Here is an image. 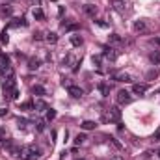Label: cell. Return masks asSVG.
Returning a JSON list of instances; mask_svg holds the SVG:
<instances>
[{
  "instance_id": "6da1fadb",
  "label": "cell",
  "mask_w": 160,
  "mask_h": 160,
  "mask_svg": "<svg viewBox=\"0 0 160 160\" xmlns=\"http://www.w3.org/2000/svg\"><path fill=\"white\" fill-rule=\"evenodd\" d=\"M4 97L8 101H17L19 89H17V84H15V77L13 78H6V82H4Z\"/></svg>"
},
{
  "instance_id": "7a4b0ae2",
  "label": "cell",
  "mask_w": 160,
  "mask_h": 160,
  "mask_svg": "<svg viewBox=\"0 0 160 160\" xmlns=\"http://www.w3.org/2000/svg\"><path fill=\"white\" fill-rule=\"evenodd\" d=\"M106 121H110V123H119L121 121V110L119 106H112V108H108V112H106Z\"/></svg>"
},
{
  "instance_id": "3957f363",
  "label": "cell",
  "mask_w": 160,
  "mask_h": 160,
  "mask_svg": "<svg viewBox=\"0 0 160 160\" xmlns=\"http://www.w3.org/2000/svg\"><path fill=\"white\" fill-rule=\"evenodd\" d=\"M116 101H118V104H119V106L130 104V102H132V95H130L127 89H119V91H118V95H116Z\"/></svg>"
},
{
  "instance_id": "277c9868",
  "label": "cell",
  "mask_w": 160,
  "mask_h": 160,
  "mask_svg": "<svg viewBox=\"0 0 160 160\" xmlns=\"http://www.w3.org/2000/svg\"><path fill=\"white\" fill-rule=\"evenodd\" d=\"M134 32H136V34H147V32H149V24H147V21H145V19L136 21V22H134Z\"/></svg>"
},
{
  "instance_id": "5b68a950",
  "label": "cell",
  "mask_w": 160,
  "mask_h": 160,
  "mask_svg": "<svg viewBox=\"0 0 160 160\" xmlns=\"http://www.w3.org/2000/svg\"><path fill=\"white\" fill-rule=\"evenodd\" d=\"M67 93H69L71 97H75V99H80V97L84 95V89L78 88V86H75V84H71V86L67 88Z\"/></svg>"
},
{
  "instance_id": "8992f818",
  "label": "cell",
  "mask_w": 160,
  "mask_h": 160,
  "mask_svg": "<svg viewBox=\"0 0 160 160\" xmlns=\"http://www.w3.org/2000/svg\"><path fill=\"white\" fill-rule=\"evenodd\" d=\"M112 78L116 80V82H125V84H127V82H132V78H130L128 73H114Z\"/></svg>"
},
{
  "instance_id": "52a82bcc",
  "label": "cell",
  "mask_w": 160,
  "mask_h": 160,
  "mask_svg": "<svg viewBox=\"0 0 160 160\" xmlns=\"http://www.w3.org/2000/svg\"><path fill=\"white\" fill-rule=\"evenodd\" d=\"M97 11H99V9H97V6H95V4H86V6H84V13H86L88 17H93V19H95Z\"/></svg>"
},
{
  "instance_id": "ba28073f",
  "label": "cell",
  "mask_w": 160,
  "mask_h": 160,
  "mask_svg": "<svg viewBox=\"0 0 160 160\" xmlns=\"http://www.w3.org/2000/svg\"><path fill=\"white\" fill-rule=\"evenodd\" d=\"M147 84H134L132 86V93L134 95H143V93H147Z\"/></svg>"
},
{
  "instance_id": "9c48e42d",
  "label": "cell",
  "mask_w": 160,
  "mask_h": 160,
  "mask_svg": "<svg viewBox=\"0 0 160 160\" xmlns=\"http://www.w3.org/2000/svg\"><path fill=\"white\" fill-rule=\"evenodd\" d=\"M102 56L108 58V60H116V58H118V52H116L112 47H104V48H102Z\"/></svg>"
},
{
  "instance_id": "30bf717a",
  "label": "cell",
  "mask_w": 160,
  "mask_h": 160,
  "mask_svg": "<svg viewBox=\"0 0 160 160\" xmlns=\"http://www.w3.org/2000/svg\"><path fill=\"white\" fill-rule=\"evenodd\" d=\"M69 41H71L73 47H82L84 45V39H82V36H78V34H71Z\"/></svg>"
},
{
  "instance_id": "8fae6325",
  "label": "cell",
  "mask_w": 160,
  "mask_h": 160,
  "mask_svg": "<svg viewBox=\"0 0 160 160\" xmlns=\"http://www.w3.org/2000/svg\"><path fill=\"white\" fill-rule=\"evenodd\" d=\"M28 149H30V160H38L41 157V149L39 147H36V145H28Z\"/></svg>"
},
{
  "instance_id": "7c38bea8",
  "label": "cell",
  "mask_w": 160,
  "mask_h": 160,
  "mask_svg": "<svg viewBox=\"0 0 160 160\" xmlns=\"http://www.w3.org/2000/svg\"><path fill=\"white\" fill-rule=\"evenodd\" d=\"M11 13H13V9H11V6H8V4H4V6L0 8V15H2L4 19H9V17H11Z\"/></svg>"
},
{
  "instance_id": "4fadbf2b",
  "label": "cell",
  "mask_w": 160,
  "mask_h": 160,
  "mask_svg": "<svg viewBox=\"0 0 160 160\" xmlns=\"http://www.w3.org/2000/svg\"><path fill=\"white\" fill-rule=\"evenodd\" d=\"M32 93H34V95H39V97H43V95H47V89H45L41 84H36V86H32Z\"/></svg>"
},
{
  "instance_id": "5bb4252c",
  "label": "cell",
  "mask_w": 160,
  "mask_h": 160,
  "mask_svg": "<svg viewBox=\"0 0 160 160\" xmlns=\"http://www.w3.org/2000/svg\"><path fill=\"white\" fill-rule=\"evenodd\" d=\"M34 106H36L38 112H45V110H48V104H47L45 101H41V99H38V101L34 102Z\"/></svg>"
},
{
  "instance_id": "9a60e30c",
  "label": "cell",
  "mask_w": 160,
  "mask_h": 160,
  "mask_svg": "<svg viewBox=\"0 0 160 160\" xmlns=\"http://www.w3.org/2000/svg\"><path fill=\"white\" fill-rule=\"evenodd\" d=\"M149 60H151V63H153V65H160V50L151 52V54H149Z\"/></svg>"
},
{
  "instance_id": "2e32d148",
  "label": "cell",
  "mask_w": 160,
  "mask_h": 160,
  "mask_svg": "<svg viewBox=\"0 0 160 160\" xmlns=\"http://www.w3.org/2000/svg\"><path fill=\"white\" fill-rule=\"evenodd\" d=\"M108 41H110V45H121L123 43V38L118 36V34H110L108 36Z\"/></svg>"
},
{
  "instance_id": "e0dca14e",
  "label": "cell",
  "mask_w": 160,
  "mask_h": 160,
  "mask_svg": "<svg viewBox=\"0 0 160 160\" xmlns=\"http://www.w3.org/2000/svg\"><path fill=\"white\" fill-rule=\"evenodd\" d=\"M9 26H11V28H19V26H26V21H24L22 17H21V19H13V21L9 22Z\"/></svg>"
},
{
  "instance_id": "ac0fdd59",
  "label": "cell",
  "mask_w": 160,
  "mask_h": 160,
  "mask_svg": "<svg viewBox=\"0 0 160 160\" xmlns=\"http://www.w3.org/2000/svg\"><path fill=\"white\" fill-rule=\"evenodd\" d=\"M84 130H95V127H97V123L95 121H82V125H80Z\"/></svg>"
},
{
  "instance_id": "d6986e66",
  "label": "cell",
  "mask_w": 160,
  "mask_h": 160,
  "mask_svg": "<svg viewBox=\"0 0 160 160\" xmlns=\"http://www.w3.org/2000/svg\"><path fill=\"white\" fill-rule=\"evenodd\" d=\"M39 65H41V62L38 58H30V60H28V69L34 71V69H39Z\"/></svg>"
},
{
  "instance_id": "ffe728a7",
  "label": "cell",
  "mask_w": 160,
  "mask_h": 160,
  "mask_svg": "<svg viewBox=\"0 0 160 160\" xmlns=\"http://www.w3.org/2000/svg\"><path fill=\"white\" fill-rule=\"evenodd\" d=\"M21 160H30V149H28V145H24V147H21Z\"/></svg>"
},
{
  "instance_id": "44dd1931",
  "label": "cell",
  "mask_w": 160,
  "mask_h": 160,
  "mask_svg": "<svg viewBox=\"0 0 160 160\" xmlns=\"http://www.w3.org/2000/svg\"><path fill=\"white\" fill-rule=\"evenodd\" d=\"M32 13H34V19H36V21H43V19H45V13H43L41 8H34Z\"/></svg>"
},
{
  "instance_id": "7402d4cb",
  "label": "cell",
  "mask_w": 160,
  "mask_h": 160,
  "mask_svg": "<svg viewBox=\"0 0 160 160\" xmlns=\"http://www.w3.org/2000/svg\"><path fill=\"white\" fill-rule=\"evenodd\" d=\"M62 26H63L67 32H75V30H78V24H77V22H63Z\"/></svg>"
},
{
  "instance_id": "603a6c76",
  "label": "cell",
  "mask_w": 160,
  "mask_h": 160,
  "mask_svg": "<svg viewBox=\"0 0 160 160\" xmlns=\"http://www.w3.org/2000/svg\"><path fill=\"white\" fill-rule=\"evenodd\" d=\"M45 39H47V43H50V45H56V43H58V36H56L54 32H48Z\"/></svg>"
},
{
  "instance_id": "cb8c5ba5",
  "label": "cell",
  "mask_w": 160,
  "mask_h": 160,
  "mask_svg": "<svg viewBox=\"0 0 160 160\" xmlns=\"http://www.w3.org/2000/svg\"><path fill=\"white\" fill-rule=\"evenodd\" d=\"M112 6H114L118 11H123V9H125V2H123V0H112Z\"/></svg>"
},
{
  "instance_id": "d4e9b609",
  "label": "cell",
  "mask_w": 160,
  "mask_h": 160,
  "mask_svg": "<svg viewBox=\"0 0 160 160\" xmlns=\"http://www.w3.org/2000/svg\"><path fill=\"white\" fill-rule=\"evenodd\" d=\"M99 91H101L104 97H108V95H110V88H108L106 84H99Z\"/></svg>"
},
{
  "instance_id": "484cf974",
  "label": "cell",
  "mask_w": 160,
  "mask_h": 160,
  "mask_svg": "<svg viewBox=\"0 0 160 160\" xmlns=\"http://www.w3.org/2000/svg\"><path fill=\"white\" fill-rule=\"evenodd\" d=\"M21 110H36V106H34V102L26 101V102H22V104H21Z\"/></svg>"
},
{
  "instance_id": "4316f807",
  "label": "cell",
  "mask_w": 160,
  "mask_h": 160,
  "mask_svg": "<svg viewBox=\"0 0 160 160\" xmlns=\"http://www.w3.org/2000/svg\"><path fill=\"white\" fill-rule=\"evenodd\" d=\"M54 118H56V110L48 108V110H47V121H52Z\"/></svg>"
},
{
  "instance_id": "83f0119b",
  "label": "cell",
  "mask_w": 160,
  "mask_h": 160,
  "mask_svg": "<svg viewBox=\"0 0 160 160\" xmlns=\"http://www.w3.org/2000/svg\"><path fill=\"white\" fill-rule=\"evenodd\" d=\"M8 41H9V38H8V32L4 30V32L0 34V43H2V45H8Z\"/></svg>"
},
{
  "instance_id": "f1b7e54d",
  "label": "cell",
  "mask_w": 160,
  "mask_h": 160,
  "mask_svg": "<svg viewBox=\"0 0 160 160\" xmlns=\"http://www.w3.org/2000/svg\"><path fill=\"white\" fill-rule=\"evenodd\" d=\"M91 60H93V63H95V65H99V67H101V63H102V54H97V56H93Z\"/></svg>"
},
{
  "instance_id": "f546056e",
  "label": "cell",
  "mask_w": 160,
  "mask_h": 160,
  "mask_svg": "<svg viewBox=\"0 0 160 160\" xmlns=\"http://www.w3.org/2000/svg\"><path fill=\"white\" fill-rule=\"evenodd\" d=\"M86 140H88V138H86V136H84V134H78V136H77V138H75V143H77V145H82V143H84V142H86Z\"/></svg>"
},
{
  "instance_id": "4dcf8cb0",
  "label": "cell",
  "mask_w": 160,
  "mask_h": 160,
  "mask_svg": "<svg viewBox=\"0 0 160 160\" xmlns=\"http://www.w3.org/2000/svg\"><path fill=\"white\" fill-rule=\"evenodd\" d=\"M36 128H38V132H43V130H45V121L43 119L38 121V123H36Z\"/></svg>"
},
{
  "instance_id": "1f68e13d",
  "label": "cell",
  "mask_w": 160,
  "mask_h": 160,
  "mask_svg": "<svg viewBox=\"0 0 160 160\" xmlns=\"http://www.w3.org/2000/svg\"><path fill=\"white\" fill-rule=\"evenodd\" d=\"M110 140H112V143H114V147H116V149H123V145L118 142V138H110Z\"/></svg>"
},
{
  "instance_id": "d6a6232c",
  "label": "cell",
  "mask_w": 160,
  "mask_h": 160,
  "mask_svg": "<svg viewBox=\"0 0 160 160\" xmlns=\"http://www.w3.org/2000/svg\"><path fill=\"white\" fill-rule=\"evenodd\" d=\"M34 39H36V41L43 39V34H41V32H36V34H34Z\"/></svg>"
},
{
  "instance_id": "836d02e7",
  "label": "cell",
  "mask_w": 160,
  "mask_h": 160,
  "mask_svg": "<svg viewBox=\"0 0 160 160\" xmlns=\"http://www.w3.org/2000/svg\"><path fill=\"white\" fill-rule=\"evenodd\" d=\"M26 127V119H19V128H24Z\"/></svg>"
},
{
  "instance_id": "e575fe53",
  "label": "cell",
  "mask_w": 160,
  "mask_h": 160,
  "mask_svg": "<svg viewBox=\"0 0 160 160\" xmlns=\"http://www.w3.org/2000/svg\"><path fill=\"white\" fill-rule=\"evenodd\" d=\"M153 140H155V142H160V130H157V132H155V136H153Z\"/></svg>"
},
{
  "instance_id": "d590c367",
  "label": "cell",
  "mask_w": 160,
  "mask_h": 160,
  "mask_svg": "<svg viewBox=\"0 0 160 160\" xmlns=\"http://www.w3.org/2000/svg\"><path fill=\"white\" fill-rule=\"evenodd\" d=\"M4 116H8V110H4V108H0V118H4Z\"/></svg>"
},
{
  "instance_id": "8d00e7d4",
  "label": "cell",
  "mask_w": 160,
  "mask_h": 160,
  "mask_svg": "<svg viewBox=\"0 0 160 160\" xmlns=\"http://www.w3.org/2000/svg\"><path fill=\"white\" fill-rule=\"evenodd\" d=\"M97 24H99L101 28H106V22H102V21H97Z\"/></svg>"
},
{
  "instance_id": "74e56055",
  "label": "cell",
  "mask_w": 160,
  "mask_h": 160,
  "mask_svg": "<svg viewBox=\"0 0 160 160\" xmlns=\"http://www.w3.org/2000/svg\"><path fill=\"white\" fill-rule=\"evenodd\" d=\"M153 41H155V43H157V45H158V47H160V38H155V39H153Z\"/></svg>"
},
{
  "instance_id": "f35d334b",
  "label": "cell",
  "mask_w": 160,
  "mask_h": 160,
  "mask_svg": "<svg viewBox=\"0 0 160 160\" xmlns=\"http://www.w3.org/2000/svg\"><path fill=\"white\" fill-rule=\"evenodd\" d=\"M112 160H123L121 157H112Z\"/></svg>"
},
{
  "instance_id": "ab89813d",
  "label": "cell",
  "mask_w": 160,
  "mask_h": 160,
  "mask_svg": "<svg viewBox=\"0 0 160 160\" xmlns=\"http://www.w3.org/2000/svg\"><path fill=\"white\" fill-rule=\"evenodd\" d=\"M2 58H4V52H2V50H0V62H2Z\"/></svg>"
},
{
  "instance_id": "60d3db41",
  "label": "cell",
  "mask_w": 160,
  "mask_h": 160,
  "mask_svg": "<svg viewBox=\"0 0 160 160\" xmlns=\"http://www.w3.org/2000/svg\"><path fill=\"white\" fill-rule=\"evenodd\" d=\"M6 2H13V0H6Z\"/></svg>"
},
{
  "instance_id": "b9f144b4",
  "label": "cell",
  "mask_w": 160,
  "mask_h": 160,
  "mask_svg": "<svg viewBox=\"0 0 160 160\" xmlns=\"http://www.w3.org/2000/svg\"><path fill=\"white\" fill-rule=\"evenodd\" d=\"M158 157H160V151H158Z\"/></svg>"
}]
</instances>
